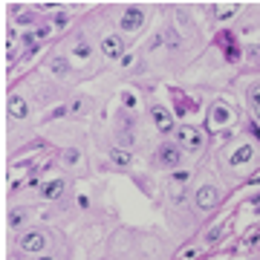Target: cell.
Segmentation results:
<instances>
[{
	"label": "cell",
	"instance_id": "cell-2",
	"mask_svg": "<svg viewBox=\"0 0 260 260\" xmlns=\"http://www.w3.org/2000/svg\"><path fill=\"white\" fill-rule=\"evenodd\" d=\"M197 208H203V211H208V208H214V205H220V191L214 185H203L197 188Z\"/></svg>",
	"mask_w": 260,
	"mask_h": 260
},
{
	"label": "cell",
	"instance_id": "cell-7",
	"mask_svg": "<svg viewBox=\"0 0 260 260\" xmlns=\"http://www.w3.org/2000/svg\"><path fill=\"white\" fill-rule=\"evenodd\" d=\"M159 162L168 165V168L179 165V148L177 145H162V148H159Z\"/></svg>",
	"mask_w": 260,
	"mask_h": 260
},
{
	"label": "cell",
	"instance_id": "cell-1",
	"mask_svg": "<svg viewBox=\"0 0 260 260\" xmlns=\"http://www.w3.org/2000/svg\"><path fill=\"white\" fill-rule=\"evenodd\" d=\"M177 136H179V145L185 150H200L203 148V133L197 127H191V124H182V127H177Z\"/></svg>",
	"mask_w": 260,
	"mask_h": 260
},
{
	"label": "cell",
	"instance_id": "cell-18",
	"mask_svg": "<svg viewBox=\"0 0 260 260\" xmlns=\"http://www.w3.org/2000/svg\"><path fill=\"white\" fill-rule=\"evenodd\" d=\"M121 102H124V107H136V95L124 93V95H121Z\"/></svg>",
	"mask_w": 260,
	"mask_h": 260
},
{
	"label": "cell",
	"instance_id": "cell-17",
	"mask_svg": "<svg viewBox=\"0 0 260 260\" xmlns=\"http://www.w3.org/2000/svg\"><path fill=\"white\" fill-rule=\"evenodd\" d=\"M214 121H229V110L217 107V110H214Z\"/></svg>",
	"mask_w": 260,
	"mask_h": 260
},
{
	"label": "cell",
	"instance_id": "cell-10",
	"mask_svg": "<svg viewBox=\"0 0 260 260\" xmlns=\"http://www.w3.org/2000/svg\"><path fill=\"white\" fill-rule=\"evenodd\" d=\"M251 159V145H240V148H237V153H232V156H229V165H243V162H249Z\"/></svg>",
	"mask_w": 260,
	"mask_h": 260
},
{
	"label": "cell",
	"instance_id": "cell-16",
	"mask_svg": "<svg viewBox=\"0 0 260 260\" xmlns=\"http://www.w3.org/2000/svg\"><path fill=\"white\" fill-rule=\"evenodd\" d=\"M75 55L78 58H90V44H78V47H75Z\"/></svg>",
	"mask_w": 260,
	"mask_h": 260
},
{
	"label": "cell",
	"instance_id": "cell-4",
	"mask_svg": "<svg viewBox=\"0 0 260 260\" xmlns=\"http://www.w3.org/2000/svg\"><path fill=\"white\" fill-rule=\"evenodd\" d=\"M44 246H47V237L41 232H26L23 237H20V249L29 251V254H38V251H44Z\"/></svg>",
	"mask_w": 260,
	"mask_h": 260
},
{
	"label": "cell",
	"instance_id": "cell-3",
	"mask_svg": "<svg viewBox=\"0 0 260 260\" xmlns=\"http://www.w3.org/2000/svg\"><path fill=\"white\" fill-rule=\"evenodd\" d=\"M150 119H153V124L159 127V133H171V130H174V119H171V113H168L162 104H153V107H150Z\"/></svg>",
	"mask_w": 260,
	"mask_h": 260
},
{
	"label": "cell",
	"instance_id": "cell-11",
	"mask_svg": "<svg viewBox=\"0 0 260 260\" xmlns=\"http://www.w3.org/2000/svg\"><path fill=\"white\" fill-rule=\"evenodd\" d=\"M110 159L116 162V165H130V162H133V156H130L127 150H121V148H113L110 150Z\"/></svg>",
	"mask_w": 260,
	"mask_h": 260
},
{
	"label": "cell",
	"instance_id": "cell-14",
	"mask_svg": "<svg viewBox=\"0 0 260 260\" xmlns=\"http://www.w3.org/2000/svg\"><path fill=\"white\" fill-rule=\"evenodd\" d=\"M217 9H220V12H217V18L225 20V18H232L234 12H237V3H229V6H217Z\"/></svg>",
	"mask_w": 260,
	"mask_h": 260
},
{
	"label": "cell",
	"instance_id": "cell-5",
	"mask_svg": "<svg viewBox=\"0 0 260 260\" xmlns=\"http://www.w3.org/2000/svg\"><path fill=\"white\" fill-rule=\"evenodd\" d=\"M142 20H145V12H142L139 6H130V9L121 15V29H124V32H136V29L142 26Z\"/></svg>",
	"mask_w": 260,
	"mask_h": 260
},
{
	"label": "cell",
	"instance_id": "cell-12",
	"mask_svg": "<svg viewBox=\"0 0 260 260\" xmlns=\"http://www.w3.org/2000/svg\"><path fill=\"white\" fill-rule=\"evenodd\" d=\"M249 104H251V110L260 116V87H251L249 90Z\"/></svg>",
	"mask_w": 260,
	"mask_h": 260
},
{
	"label": "cell",
	"instance_id": "cell-13",
	"mask_svg": "<svg viewBox=\"0 0 260 260\" xmlns=\"http://www.w3.org/2000/svg\"><path fill=\"white\" fill-rule=\"evenodd\" d=\"M49 67H52V73H55V75H67V70H70L64 58H52V64H49Z\"/></svg>",
	"mask_w": 260,
	"mask_h": 260
},
{
	"label": "cell",
	"instance_id": "cell-15",
	"mask_svg": "<svg viewBox=\"0 0 260 260\" xmlns=\"http://www.w3.org/2000/svg\"><path fill=\"white\" fill-rule=\"evenodd\" d=\"M223 232H225V225H214L211 232H208V237H205V240H208V243H217L220 237H223Z\"/></svg>",
	"mask_w": 260,
	"mask_h": 260
},
{
	"label": "cell",
	"instance_id": "cell-20",
	"mask_svg": "<svg viewBox=\"0 0 260 260\" xmlns=\"http://www.w3.org/2000/svg\"><path fill=\"white\" fill-rule=\"evenodd\" d=\"M41 260H55V257H41Z\"/></svg>",
	"mask_w": 260,
	"mask_h": 260
},
{
	"label": "cell",
	"instance_id": "cell-6",
	"mask_svg": "<svg viewBox=\"0 0 260 260\" xmlns=\"http://www.w3.org/2000/svg\"><path fill=\"white\" fill-rule=\"evenodd\" d=\"M121 49H124V44H121L119 35H104L102 38V52L107 58H121Z\"/></svg>",
	"mask_w": 260,
	"mask_h": 260
},
{
	"label": "cell",
	"instance_id": "cell-19",
	"mask_svg": "<svg viewBox=\"0 0 260 260\" xmlns=\"http://www.w3.org/2000/svg\"><path fill=\"white\" fill-rule=\"evenodd\" d=\"M23 223V214H12V225H20Z\"/></svg>",
	"mask_w": 260,
	"mask_h": 260
},
{
	"label": "cell",
	"instance_id": "cell-9",
	"mask_svg": "<svg viewBox=\"0 0 260 260\" xmlns=\"http://www.w3.org/2000/svg\"><path fill=\"white\" fill-rule=\"evenodd\" d=\"M26 113H29V107H26L23 99H9V116L12 119H26Z\"/></svg>",
	"mask_w": 260,
	"mask_h": 260
},
{
	"label": "cell",
	"instance_id": "cell-8",
	"mask_svg": "<svg viewBox=\"0 0 260 260\" xmlns=\"http://www.w3.org/2000/svg\"><path fill=\"white\" fill-rule=\"evenodd\" d=\"M41 194L47 197V200H55V197L64 194V179H52V182H44L41 185Z\"/></svg>",
	"mask_w": 260,
	"mask_h": 260
}]
</instances>
